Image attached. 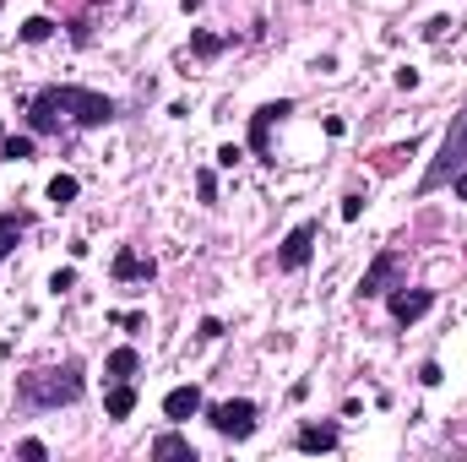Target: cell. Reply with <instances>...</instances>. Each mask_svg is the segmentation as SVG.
Returning <instances> with one entry per match:
<instances>
[{
	"mask_svg": "<svg viewBox=\"0 0 467 462\" xmlns=\"http://www.w3.org/2000/svg\"><path fill=\"white\" fill-rule=\"evenodd\" d=\"M120 104L98 88H77V82H49L28 98V130L33 137H60V130H98L114 125Z\"/></svg>",
	"mask_w": 467,
	"mask_h": 462,
	"instance_id": "obj_1",
	"label": "cell"
},
{
	"mask_svg": "<svg viewBox=\"0 0 467 462\" xmlns=\"http://www.w3.org/2000/svg\"><path fill=\"white\" fill-rule=\"evenodd\" d=\"M82 391H88V375H82V365H77V359H65V365H44V370L17 375V403H22V408H38V414L82 403Z\"/></svg>",
	"mask_w": 467,
	"mask_h": 462,
	"instance_id": "obj_2",
	"label": "cell"
},
{
	"mask_svg": "<svg viewBox=\"0 0 467 462\" xmlns=\"http://www.w3.org/2000/svg\"><path fill=\"white\" fill-rule=\"evenodd\" d=\"M462 169H467V109H462V114H451L446 137H440V153L429 158V169H424V180H419V196H429V190L451 185Z\"/></svg>",
	"mask_w": 467,
	"mask_h": 462,
	"instance_id": "obj_3",
	"label": "cell"
},
{
	"mask_svg": "<svg viewBox=\"0 0 467 462\" xmlns=\"http://www.w3.org/2000/svg\"><path fill=\"white\" fill-rule=\"evenodd\" d=\"M202 414H207V424H213L223 441H250V435H255V424H261V408H255L250 398L213 403V408H202Z\"/></svg>",
	"mask_w": 467,
	"mask_h": 462,
	"instance_id": "obj_4",
	"label": "cell"
},
{
	"mask_svg": "<svg viewBox=\"0 0 467 462\" xmlns=\"http://www.w3.org/2000/svg\"><path fill=\"white\" fill-rule=\"evenodd\" d=\"M294 114V98H278V104H261L255 114H250V153L261 158V164H278L272 158V125H283Z\"/></svg>",
	"mask_w": 467,
	"mask_h": 462,
	"instance_id": "obj_5",
	"label": "cell"
},
{
	"mask_svg": "<svg viewBox=\"0 0 467 462\" xmlns=\"http://www.w3.org/2000/svg\"><path fill=\"white\" fill-rule=\"evenodd\" d=\"M315 239H321V223H315V218L294 223L288 239L278 245V267H283V273H304V267H310V256H315Z\"/></svg>",
	"mask_w": 467,
	"mask_h": 462,
	"instance_id": "obj_6",
	"label": "cell"
},
{
	"mask_svg": "<svg viewBox=\"0 0 467 462\" xmlns=\"http://www.w3.org/2000/svg\"><path fill=\"white\" fill-rule=\"evenodd\" d=\"M403 250H380L370 267H364V278H359V299H380V294H391V283L403 278Z\"/></svg>",
	"mask_w": 467,
	"mask_h": 462,
	"instance_id": "obj_7",
	"label": "cell"
},
{
	"mask_svg": "<svg viewBox=\"0 0 467 462\" xmlns=\"http://www.w3.org/2000/svg\"><path fill=\"white\" fill-rule=\"evenodd\" d=\"M386 310H391V321H403V326H413L419 315H429L435 310V289H391L386 294Z\"/></svg>",
	"mask_w": 467,
	"mask_h": 462,
	"instance_id": "obj_8",
	"label": "cell"
},
{
	"mask_svg": "<svg viewBox=\"0 0 467 462\" xmlns=\"http://www.w3.org/2000/svg\"><path fill=\"white\" fill-rule=\"evenodd\" d=\"M158 278V261L153 256H137L130 245L114 250V283H153Z\"/></svg>",
	"mask_w": 467,
	"mask_h": 462,
	"instance_id": "obj_9",
	"label": "cell"
},
{
	"mask_svg": "<svg viewBox=\"0 0 467 462\" xmlns=\"http://www.w3.org/2000/svg\"><path fill=\"white\" fill-rule=\"evenodd\" d=\"M294 446H299V451H338V446H343V424H338V419H321V424H299Z\"/></svg>",
	"mask_w": 467,
	"mask_h": 462,
	"instance_id": "obj_10",
	"label": "cell"
},
{
	"mask_svg": "<svg viewBox=\"0 0 467 462\" xmlns=\"http://www.w3.org/2000/svg\"><path fill=\"white\" fill-rule=\"evenodd\" d=\"M207 403H202V386H174L169 398H163V419H174V424H185L190 414H202Z\"/></svg>",
	"mask_w": 467,
	"mask_h": 462,
	"instance_id": "obj_11",
	"label": "cell"
},
{
	"mask_svg": "<svg viewBox=\"0 0 467 462\" xmlns=\"http://www.w3.org/2000/svg\"><path fill=\"white\" fill-rule=\"evenodd\" d=\"M33 229V213H22V207H12V213H0V261H6L12 250H17V239Z\"/></svg>",
	"mask_w": 467,
	"mask_h": 462,
	"instance_id": "obj_12",
	"label": "cell"
},
{
	"mask_svg": "<svg viewBox=\"0 0 467 462\" xmlns=\"http://www.w3.org/2000/svg\"><path fill=\"white\" fill-rule=\"evenodd\" d=\"M130 408H137V386L114 381V386L104 391V414H109V419H130Z\"/></svg>",
	"mask_w": 467,
	"mask_h": 462,
	"instance_id": "obj_13",
	"label": "cell"
},
{
	"mask_svg": "<svg viewBox=\"0 0 467 462\" xmlns=\"http://www.w3.org/2000/svg\"><path fill=\"white\" fill-rule=\"evenodd\" d=\"M147 451H153V457H179V462H196V446H190L185 435H174V430H163Z\"/></svg>",
	"mask_w": 467,
	"mask_h": 462,
	"instance_id": "obj_14",
	"label": "cell"
},
{
	"mask_svg": "<svg viewBox=\"0 0 467 462\" xmlns=\"http://www.w3.org/2000/svg\"><path fill=\"white\" fill-rule=\"evenodd\" d=\"M104 370H109L114 381H130V375L142 370V354H137V349H114V354L104 359Z\"/></svg>",
	"mask_w": 467,
	"mask_h": 462,
	"instance_id": "obj_15",
	"label": "cell"
},
{
	"mask_svg": "<svg viewBox=\"0 0 467 462\" xmlns=\"http://www.w3.org/2000/svg\"><path fill=\"white\" fill-rule=\"evenodd\" d=\"M38 137L33 130H22V137H0V164H17V158H33Z\"/></svg>",
	"mask_w": 467,
	"mask_h": 462,
	"instance_id": "obj_16",
	"label": "cell"
},
{
	"mask_svg": "<svg viewBox=\"0 0 467 462\" xmlns=\"http://www.w3.org/2000/svg\"><path fill=\"white\" fill-rule=\"evenodd\" d=\"M77 196H82V180H77V174H54V180H49V202H54V207H71Z\"/></svg>",
	"mask_w": 467,
	"mask_h": 462,
	"instance_id": "obj_17",
	"label": "cell"
},
{
	"mask_svg": "<svg viewBox=\"0 0 467 462\" xmlns=\"http://www.w3.org/2000/svg\"><path fill=\"white\" fill-rule=\"evenodd\" d=\"M234 38H218V33H190V55L196 60H213V55H223Z\"/></svg>",
	"mask_w": 467,
	"mask_h": 462,
	"instance_id": "obj_18",
	"label": "cell"
},
{
	"mask_svg": "<svg viewBox=\"0 0 467 462\" xmlns=\"http://www.w3.org/2000/svg\"><path fill=\"white\" fill-rule=\"evenodd\" d=\"M44 38H54V22L49 17H28L22 22V44H44Z\"/></svg>",
	"mask_w": 467,
	"mask_h": 462,
	"instance_id": "obj_19",
	"label": "cell"
},
{
	"mask_svg": "<svg viewBox=\"0 0 467 462\" xmlns=\"http://www.w3.org/2000/svg\"><path fill=\"white\" fill-rule=\"evenodd\" d=\"M196 190H202V202L213 207V202H218V174H213V169H196Z\"/></svg>",
	"mask_w": 467,
	"mask_h": 462,
	"instance_id": "obj_20",
	"label": "cell"
},
{
	"mask_svg": "<svg viewBox=\"0 0 467 462\" xmlns=\"http://www.w3.org/2000/svg\"><path fill=\"white\" fill-rule=\"evenodd\" d=\"M17 457H22V462H44V457H49V446H44V441H22V446H17Z\"/></svg>",
	"mask_w": 467,
	"mask_h": 462,
	"instance_id": "obj_21",
	"label": "cell"
},
{
	"mask_svg": "<svg viewBox=\"0 0 467 462\" xmlns=\"http://www.w3.org/2000/svg\"><path fill=\"white\" fill-rule=\"evenodd\" d=\"M65 289H77V273H71V267H60V273L49 278V294H65Z\"/></svg>",
	"mask_w": 467,
	"mask_h": 462,
	"instance_id": "obj_22",
	"label": "cell"
},
{
	"mask_svg": "<svg viewBox=\"0 0 467 462\" xmlns=\"http://www.w3.org/2000/svg\"><path fill=\"white\" fill-rule=\"evenodd\" d=\"M196 338H202V343H213V338H223V321H218V315H207L202 326H196Z\"/></svg>",
	"mask_w": 467,
	"mask_h": 462,
	"instance_id": "obj_23",
	"label": "cell"
},
{
	"mask_svg": "<svg viewBox=\"0 0 467 462\" xmlns=\"http://www.w3.org/2000/svg\"><path fill=\"white\" fill-rule=\"evenodd\" d=\"M359 213H364V196H359V190H354V196H343V218H348V223H354V218H359Z\"/></svg>",
	"mask_w": 467,
	"mask_h": 462,
	"instance_id": "obj_24",
	"label": "cell"
},
{
	"mask_svg": "<svg viewBox=\"0 0 467 462\" xmlns=\"http://www.w3.org/2000/svg\"><path fill=\"white\" fill-rule=\"evenodd\" d=\"M239 158H245V147H234V142H229V147H218V164H223V169H234Z\"/></svg>",
	"mask_w": 467,
	"mask_h": 462,
	"instance_id": "obj_25",
	"label": "cell"
},
{
	"mask_svg": "<svg viewBox=\"0 0 467 462\" xmlns=\"http://www.w3.org/2000/svg\"><path fill=\"white\" fill-rule=\"evenodd\" d=\"M419 381H424V386H440V365H435V359H429V365H424V370H419Z\"/></svg>",
	"mask_w": 467,
	"mask_h": 462,
	"instance_id": "obj_26",
	"label": "cell"
},
{
	"mask_svg": "<svg viewBox=\"0 0 467 462\" xmlns=\"http://www.w3.org/2000/svg\"><path fill=\"white\" fill-rule=\"evenodd\" d=\"M451 190H456V202H467V169H462L456 180H451Z\"/></svg>",
	"mask_w": 467,
	"mask_h": 462,
	"instance_id": "obj_27",
	"label": "cell"
}]
</instances>
